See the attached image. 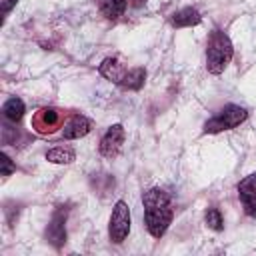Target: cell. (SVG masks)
I'll return each instance as SVG.
<instances>
[{"instance_id": "1", "label": "cell", "mask_w": 256, "mask_h": 256, "mask_svg": "<svg viewBox=\"0 0 256 256\" xmlns=\"http://www.w3.org/2000/svg\"><path fill=\"white\" fill-rule=\"evenodd\" d=\"M142 204H144V222H146L148 232L154 238L164 236L174 216L170 196L160 188H150L148 192H144Z\"/></svg>"}, {"instance_id": "2", "label": "cell", "mask_w": 256, "mask_h": 256, "mask_svg": "<svg viewBox=\"0 0 256 256\" xmlns=\"http://www.w3.org/2000/svg\"><path fill=\"white\" fill-rule=\"evenodd\" d=\"M232 54H234V48H232L230 38L224 32L214 30L210 34L208 48H206V68H208V72L210 74H222L224 68L228 66V62L232 60Z\"/></svg>"}, {"instance_id": "3", "label": "cell", "mask_w": 256, "mask_h": 256, "mask_svg": "<svg viewBox=\"0 0 256 256\" xmlns=\"http://www.w3.org/2000/svg\"><path fill=\"white\" fill-rule=\"evenodd\" d=\"M248 112L242 108V106H236V104H228L224 106L216 116H212L206 124H204V132L206 134H218L222 130H232L236 128L238 124H242L246 120Z\"/></svg>"}, {"instance_id": "4", "label": "cell", "mask_w": 256, "mask_h": 256, "mask_svg": "<svg viewBox=\"0 0 256 256\" xmlns=\"http://www.w3.org/2000/svg\"><path fill=\"white\" fill-rule=\"evenodd\" d=\"M130 232V208L124 200H118L112 208L110 224H108V236L114 244H122Z\"/></svg>"}, {"instance_id": "5", "label": "cell", "mask_w": 256, "mask_h": 256, "mask_svg": "<svg viewBox=\"0 0 256 256\" xmlns=\"http://www.w3.org/2000/svg\"><path fill=\"white\" fill-rule=\"evenodd\" d=\"M122 144H124V128L122 124H112L100 140V154L104 158H114L118 156Z\"/></svg>"}, {"instance_id": "6", "label": "cell", "mask_w": 256, "mask_h": 256, "mask_svg": "<svg viewBox=\"0 0 256 256\" xmlns=\"http://www.w3.org/2000/svg\"><path fill=\"white\" fill-rule=\"evenodd\" d=\"M238 198L248 216H256V174L246 176L238 184Z\"/></svg>"}, {"instance_id": "7", "label": "cell", "mask_w": 256, "mask_h": 256, "mask_svg": "<svg viewBox=\"0 0 256 256\" xmlns=\"http://www.w3.org/2000/svg\"><path fill=\"white\" fill-rule=\"evenodd\" d=\"M64 224H66V210L62 212V208H60V210L54 212V216H52V220L48 224V230H46L48 242L52 246H56V248H60L66 242V226Z\"/></svg>"}, {"instance_id": "8", "label": "cell", "mask_w": 256, "mask_h": 256, "mask_svg": "<svg viewBox=\"0 0 256 256\" xmlns=\"http://www.w3.org/2000/svg\"><path fill=\"white\" fill-rule=\"evenodd\" d=\"M90 130H92V122H90L86 116L76 114V116H72V118L68 120V124L64 126V138H68V140L82 138V136H86Z\"/></svg>"}, {"instance_id": "9", "label": "cell", "mask_w": 256, "mask_h": 256, "mask_svg": "<svg viewBox=\"0 0 256 256\" xmlns=\"http://www.w3.org/2000/svg\"><path fill=\"white\" fill-rule=\"evenodd\" d=\"M32 124L36 126L38 132H52L58 124H60V114L52 108H42L38 110V114L34 116Z\"/></svg>"}, {"instance_id": "10", "label": "cell", "mask_w": 256, "mask_h": 256, "mask_svg": "<svg viewBox=\"0 0 256 256\" xmlns=\"http://www.w3.org/2000/svg\"><path fill=\"white\" fill-rule=\"evenodd\" d=\"M200 20H202L200 12H198L196 8H192V6H188V8H182V10H178L176 14H172V26H176V28L196 26Z\"/></svg>"}, {"instance_id": "11", "label": "cell", "mask_w": 256, "mask_h": 256, "mask_svg": "<svg viewBox=\"0 0 256 256\" xmlns=\"http://www.w3.org/2000/svg\"><path fill=\"white\" fill-rule=\"evenodd\" d=\"M100 74H102L104 78H108V80L120 84V80H122V76H124L122 64H120L116 58H106V60H102V64H100Z\"/></svg>"}, {"instance_id": "12", "label": "cell", "mask_w": 256, "mask_h": 256, "mask_svg": "<svg viewBox=\"0 0 256 256\" xmlns=\"http://www.w3.org/2000/svg\"><path fill=\"white\" fill-rule=\"evenodd\" d=\"M144 78H146L144 68H132V70L124 72V76L120 80V86L128 88V90H140L142 84H144Z\"/></svg>"}, {"instance_id": "13", "label": "cell", "mask_w": 256, "mask_h": 256, "mask_svg": "<svg viewBox=\"0 0 256 256\" xmlns=\"http://www.w3.org/2000/svg\"><path fill=\"white\" fill-rule=\"evenodd\" d=\"M2 114H4V118L6 120H10V122H18L22 116H24V102L20 100V98H8L6 102H4V106H2Z\"/></svg>"}, {"instance_id": "14", "label": "cell", "mask_w": 256, "mask_h": 256, "mask_svg": "<svg viewBox=\"0 0 256 256\" xmlns=\"http://www.w3.org/2000/svg\"><path fill=\"white\" fill-rule=\"evenodd\" d=\"M128 0H100V10L108 20H116L124 14Z\"/></svg>"}, {"instance_id": "15", "label": "cell", "mask_w": 256, "mask_h": 256, "mask_svg": "<svg viewBox=\"0 0 256 256\" xmlns=\"http://www.w3.org/2000/svg\"><path fill=\"white\" fill-rule=\"evenodd\" d=\"M46 160L52 164H70L74 160V152L70 148L58 146V148H52L46 152Z\"/></svg>"}, {"instance_id": "16", "label": "cell", "mask_w": 256, "mask_h": 256, "mask_svg": "<svg viewBox=\"0 0 256 256\" xmlns=\"http://www.w3.org/2000/svg\"><path fill=\"white\" fill-rule=\"evenodd\" d=\"M204 220H206V226L212 228V230H216V232H220L224 228V220H222V214H220L218 208H208Z\"/></svg>"}, {"instance_id": "17", "label": "cell", "mask_w": 256, "mask_h": 256, "mask_svg": "<svg viewBox=\"0 0 256 256\" xmlns=\"http://www.w3.org/2000/svg\"><path fill=\"white\" fill-rule=\"evenodd\" d=\"M0 158H2V160H0V162H2V176L6 178V176H10V174H12L14 170H16V166L12 164V160H10V158H8L6 154H2Z\"/></svg>"}, {"instance_id": "18", "label": "cell", "mask_w": 256, "mask_h": 256, "mask_svg": "<svg viewBox=\"0 0 256 256\" xmlns=\"http://www.w3.org/2000/svg\"><path fill=\"white\" fill-rule=\"evenodd\" d=\"M18 0H2V16H6L14 6H16Z\"/></svg>"}, {"instance_id": "19", "label": "cell", "mask_w": 256, "mask_h": 256, "mask_svg": "<svg viewBox=\"0 0 256 256\" xmlns=\"http://www.w3.org/2000/svg\"><path fill=\"white\" fill-rule=\"evenodd\" d=\"M142 2H146V0H132V4H134V6H140Z\"/></svg>"}]
</instances>
